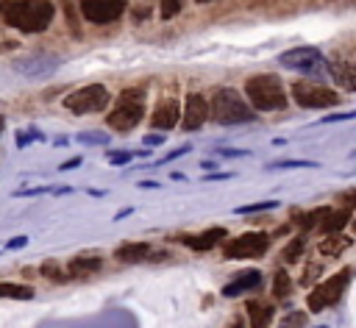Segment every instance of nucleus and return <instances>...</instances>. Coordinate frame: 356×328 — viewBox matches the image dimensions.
<instances>
[{
    "mask_svg": "<svg viewBox=\"0 0 356 328\" xmlns=\"http://www.w3.org/2000/svg\"><path fill=\"white\" fill-rule=\"evenodd\" d=\"M356 111H337V114H325L323 122H342V120H353Z\"/></svg>",
    "mask_w": 356,
    "mask_h": 328,
    "instance_id": "34",
    "label": "nucleus"
},
{
    "mask_svg": "<svg viewBox=\"0 0 356 328\" xmlns=\"http://www.w3.org/2000/svg\"><path fill=\"white\" fill-rule=\"evenodd\" d=\"M39 272H42L47 281H53V284H67V281H70V275H67V264L58 261V259H47V261L39 267Z\"/></svg>",
    "mask_w": 356,
    "mask_h": 328,
    "instance_id": "21",
    "label": "nucleus"
},
{
    "mask_svg": "<svg viewBox=\"0 0 356 328\" xmlns=\"http://www.w3.org/2000/svg\"><path fill=\"white\" fill-rule=\"evenodd\" d=\"M25 245H28V236H17V239H11L6 247H8V250H17V247H25Z\"/></svg>",
    "mask_w": 356,
    "mask_h": 328,
    "instance_id": "37",
    "label": "nucleus"
},
{
    "mask_svg": "<svg viewBox=\"0 0 356 328\" xmlns=\"http://www.w3.org/2000/svg\"><path fill=\"white\" fill-rule=\"evenodd\" d=\"M150 242H122L117 250H114V259L122 261V264H139V261H147L150 259Z\"/></svg>",
    "mask_w": 356,
    "mask_h": 328,
    "instance_id": "15",
    "label": "nucleus"
},
{
    "mask_svg": "<svg viewBox=\"0 0 356 328\" xmlns=\"http://www.w3.org/2000/svg\"><path fill=\"white\" fill-rule=\"evenodd\" d=\"M139 186H145V189H159V183H156V181H142Z\"/></svg>",
    "mask_w": 356,
    "mask_h": 328,
    "instance_id": "41",
    "label": "nucleus"
},
{
    "mask_svg": "<svg viewBox=\"0 0 356 328\" xmlns=\"http://www.w3.org/2000/svg\"><path fill=\"white\" fill-rule=\"evenodd\" d=\"M350 247V236H342V233H325L323 242L317 245V253L325 256V259H337L339 253H345Z\"/></svg>",
    "mask_w": 356,
    "mask_h": 328,
    "instance_id": "19",
    "label": "nucleus"
},
{
    "mask_svg": "<svg viewBox=\"0 0 356 328\" xmlns=\"http://www.w3.org/2000/svg\"><path fill=\"white\" fill-rule=\"evenodd\" d=\"M353 158H356V150H353Z\"/></svg>",
    "mask_w": 356,
    "mask_h": 328,
    "instance_id": "45",
    "label": "nucleus"
},
{
    "mask_svg": "<svg viewBox=\"0 0 356 328\" xmlns=\"http://www.w3.org/2000/svg\"><path fill=\"white\" fill-rule=\"evenodd\" d=\"M0 17L22 33H42L50 28L56 17V6L53 0H3Z\"/></svg>",
    "mask_w": 356,
    "mask_h": 328,
    "instance_id": "1",
    "label": "nucleus"
},
{
    "mask_svg": "<svg viewBox=\"0 0 356 328\" xmlns=\"http://www.w3.org/2000/svg\"><path fill=\"white\" fill-rule=\"evenodd\" d=\"M292 100L303 108H331L339 106V95L323 83H312V81H295L292 83Z\"/></svg>",
    "mask_w": 356,
    "mask_h": 328,
    "instance_id": "8",
    "label": "nucleus"
},
{
    "mask_svg": "<svg viewBox=\"0 0 356 328\" xmlns=\"http://www.w3.org/2000/svg\"><path fill=\"white\" fill-rule=\"evenodd\" d=\"M139 156H147V150H108L106 153V161L108 164H114V167H122V164H128V161H134V158H139Z\"/></svg>",
    "mask_w": 356,
    "mask_h": 328,
    "instance_id": "24",
    "label": "nucleus"
},
{
    "mask_svg": "<svg viewBox=\"0 0 356 328\" xmlns=\"http://www.w3.org/2000/svg\"><path fill=\"white\" fill-rule=\"evenodd\" d=\"M259 284H261V272H259V270H245V272H239L231 284L222 286V295H225V297H236V295H245V292H250V289H259Z\"/></svg>",
    "mask_w": 356,
    "mask_h": 328,
    "instance_id": "16",
    "label": "nucleus"
},
{
    "mask_svg": "<svg viewBox=\"0 0 356 328\" xmlns=\"http://www.w3.org/2000/svg\"><path fill=\"white\" fill-rule=\"evenodd\" d=\"M273 295H275L278 300H284V297L292 295V281H289V275H286L284 270H278V272L273 275Z\"/></svg>",
    "mask_w": 356,
    "mask_h": 328,
    "instance_id": "25",
    "label": "nucleus"
},
{
    "mask_svg": "<svg viewBox=\"0 0 356 328\" xmlns=\"http://www.w3.org/2000/svg\"><path fill=\"white\" fill-rule=\"evenodd\" d=\"M3 125H6V117H3V114H0V131H3Z\"/></svg>",
    "mask_w": 356,
    "mask_h": 328,
    "instance_id": "42",
    "label": "nucleus"
},
{
    "mask_svg": "<svg viewBox=\"0 0 356 328\" xmlns=\"http://www.w3.org/2000/svg\"><path fill=\"white\" fill-rule=\"evenodd\" d=\"M278 208V200H261V203H248V206H239L236 214H256V211H273Z\"/></svg>",
    "mask_w": 356,
    "mask_h": 328,
    "instance_id": "27",
    "label": "nucleus"
},
{
    "mask_svg": "<svg viewBox=\"0 0 356 328\" xmlns=\"http://www.w3.org/2000/svg\"><path fill=\"white\" fill-rule=\"evenodd\" d=\"M278 64L286 67V69H292V72H303V75H320V72L328 69V58L317 47H292V50H284L278 56Z\"/></svg>",
    "mask_w": 356,
    "mask_h": 328,
    "instance_id": "7",
    "label": "nucleus"
},
{
    "mask_svg": "<svg viewBox=\"0 0 356 328\" xmlns=\"http://www.w3.org/2000/svg\"><path fill=\"white\" fill-rule=\"evenodd\" d=\"M267 247H270V236L259 233V231H250V233L228 239L222 245V256L225 259H259V256L267 253Z\"/></svg>",
    "mask_w": 356,
    "mask_h": 328,
    "instance_id": "9",
    "label": "nucleus"
},
{
    "mask_svg": "<svg viewBox=\"0 0 356 328\" xmlns=\"http://www.w3.org/2000/svg\"><path fill=\"white\" fill-rule=\"evenodd\" d=\"M108 133H100V131H83V133H78V142L81 145H108Z\"/></svg>",
    "mask_w": 356,
    "mask_h": 328,
    "instance_id": "28",
    "label": "nucleus"
},
{
    "mask_svg": "<svg viewBox=\"0 0 356 328\" xmlns=\"http://www.w3.org/2000/svg\"><path fill=\"white\" fill-rule=\"evenodd\" d=\"M108 103H111V92L103 83H89L61 97V106L72 114H97V111H106Z\"/></svg>",
    "mask_w": 356,
    "mask_h": 328,
    "instance_id": "5",
    "label": "nucleus"
},
{
    "mask_svg": "<svg viewBox=\"0 0 356 328\" xmlns=\"http://www.w3.org/2000/svg\"><path fill=\"white\" fill-rule=\"evenodd\" d=\"M245 97H248L253 111H281V108H286V89H284L281 78L270 75V72L250 75L245 81Z\"/></svg>",
    "mask_w": 356,
    "mask_h": 328,
    "instance_id": "3",
    "label": "nucleus"
},
{
    "mask_svg": "<svg viewBox=\"0 0 356 328\" xmlns=\"http://www.w3.org/2000/svg\"><path fill=\"white\" fill-rule=\"evenodd\" d=\"M303 325H306V314L303 311H289L281 320V328H303Z\"/></svg>",
    "mask_w": 356,
    "mask_h": 328,
    "instance_id": "31",
    "label": "nucleus"
},
{
    "mask_svg": "<svg viewBox=\"0 0 356 328\" xmlns=\"http://www.w3.org/2000/svg\"><path fill=\"white\" fill-rule=\"evenodd\" d=\"M225 236H228V233H225V228H206V231H200V233H181V236H178V242H181V245H186L189 250L206 253V250H214Z\"/></svg>",
    "mask_w": 356,
    "mask_h": 328,
    "instance_id": "13",
    "label": "nucleus"
},
{
    "mask_svg": "<svg viewBox=\"0 0 356 328\" xmlns=\"http://www.w3.org/2000/svg\"><path fill=\"white\" fill-rule=\"evenodd\" d=\"M161 142H164V133H147V136H145V145H147V147L161 145Z\"/></svg>",
    "mask_w": 356,
    "mask_h": 328,
    "instance_id": "36",
    "label": "nucleus"
},
{
    "mask_svg": "<svg viewBox=\"0 0 356 328\" xmlns=\"http://www.w3.org/2000/svg\"><path fill=\"white\" fill-rule=\"evenodd\" d=\"M209 117L220 125H242V122H253L256 111L250 108V103H245V97L234 86H220L211 95Z\"/></svg>",
    "mask_w": 356,
    "mask_h": 328,
    "instance_id": "4",
    "label": "nucleus"
},
{
    "mask_svg": "<svg viewBox=\"0 0 356 328\" xmlns=\"http://www.w3.org/2000/svg\"><path fill=\"white\" fill-rule=\"evenodd\" d=\"M64 264H67L70 281H81V278H89V275L100 272L103 259H100V253H81V256H72V259L64 261Z\"/></svg>",
    "mask_w": 356,
    "mask_h": 328,
    "instance_id": "14",
    "label": "nucleus"
},
{
    "mask_svg": "<svg viewBox=\"0 0 356 328\" xmlns=\"http://www.w3.org/2000/svg\"><path fill=\"white\" fill-rule=\"evenodd\" d=\"M303 250H306V236H303V233H298V236H295V239L281 250V261H284V264H295V261H300Z\"/></svg>",
    "mask_w": 356,
    "mask_h": 328,
    "instance_id": "23",
    "label": "nucleus"
},
{
    "mask_svg": "<svg viewBox=\"0 0 356 328\" xmlns=\"http://www.w3.org/2000/svg\"><path fill=\"white\" fill-rule=\"evenodd\" d=\"M350 278H353V270H350V267H345V270H339L337 275H331L328 281H323L320 286H314V289L309 292V297H306L309 311H314V314H317V311H323V309L337 306V303L342 300V295H345V289H348Z\"/></svg>",
    "mask_w": 356,
    "mask_h": 328,
    "instance_id": "6",
    "label": "nucleus"
},
{
    "mask_svg": "<svg viewBox=\"0 0 356 328\" xmlns=\"http://www.w3.org/2000/svg\"><path fill=\"white\" fill-rule=\"evenodd\" d=\"M295 167H317V161H306V158H281V161H270L267 170H295Z\"/></svg>",
    "mask_w": 356,
    "mask_h": 328,
    "instance_id": "26",
    "label": "nucleus"
},
{
    "mask_svg": "<svg viewBox=\"0 0 356 328\" xmlns=\"http://www.w3.org/2000/svg\"><path fill=\"white\" fill-rule=\"evenodd\" d=\"M195 3H214V0H195Z\"/></svg>",
    "mask_w": 356,
    "mask_h": 328,
    "instance_id": "43",
    "label": "nucleus"
},
{
    "mask_svg": "<svg viewBox=\"0 0 356 328\" xmlns=\"http://www.w3.org/2000/svg\"><path fill=\"white\" fill-rule=\"evenodd\" d=\"M320 272V267L317 264H312V267H306V272H303V278H300V284H312V278Z\"/></svg>",
    "mask_w": 356,
    "mask_h": 328,
    "instance_id": "35",
    "label": "nucleus"
},
{
    "mask_svg": "<svg viewBox=\"0 0 356 328\" xmlns=\"http://www.w3.org/2000/svg\"><path fill=\"white\" fill-rule=\"evenodd\" d=\"M181 122V103L175 95H164L161 100H156V108L150 114V125L159 131H172Z\"/></svg>",
    "mask_w": 356,
    "mask_h": 328,
    "instance_id": "11",
    "label": "nucleus"
},
{
    "mask_svg": "<svg viewBox=\"0 0 356 328\" xmlns=\"http://www.w3.org/2000/svg\"><path fill=\"white\" fill-rule=\"evenodd\" d=\"M225 178H234L231 172H211V175H206L203 181H225Z\"/></svg>",
    "mask_w": 356,
    "mask_h": 328,
    "instance_id": "39",
    "label": "nucleus"
},
{
    "mask_svg": "<svg viewBox=\"0 0 356 328\" xmlns=\"http://www.w3.org/2000/svg\"><path fill=\"white\" fill-rule=\"evenodd\" d=\"M81 161H83V158H81V156H75V158H70V161H64V164H61L58 170H61V172H67V170H72V167H78Z\"/></svg>",
    "mask_w": 356,
    "mask_h": 328,
    "instance_id": "38",
    "label": "nucleus"
},
{
    "mask_svg": "<svg viewBox=\"0 0 356 328\" xmlns=\"http://www.w3.org/2000/svg\"><path fill=\"white\" fill-rule=\"evenodd\" d=\"M0 297L31 300V297H33V286H28V284H14V281H0Z\"/></svg>",
    "mask_w": 356,
    "mask_h": 328,
    "instance_id": "22",
    "label": "nucleus"
},
{
    "mask_svg": "<svg viewBox=\"0 0 356 328\" xmlns=\"http://www.w3.org/2000/svg\"><path fill=\"white\" fill-rule=\"evenodd\" d=\"M184 153H189V145H181L178 150H172V153H167L164 158H159V161H153L150 167H161V164H167V161H172V158H178V156H184Z\"/></svg>",
    "mask_w": 356,
    "mask_h": 328,
    "instance_id": "32",
    "label": "nucleus"
},
{
    "mask_svg": "<svg viewBox=\"0 0 356 328\" xmlns=\"http://www.w3.org/2000/svg\"><path fill=\"white\" fill-rule=\"evenodd\" d=\"M228 328H245V322H242V317H234V320L228 322Z\"/></svg>",
    "mask_w": 356,
    "mask_h": 328,
    "instance_id": "40",
    "label": "nucleus"
},
{
    "mask_svg": "<svg viewBox=\"0 0 356 328\" xmlns=\"http://www.w3.org/2000/svg\"><path fill=\"white\" fill-rule=\"evenodd\" d=\"M42 139H44V133H42V131L28 128V131H19V133H17V147H28L31 142H42Z\"/></svg>",
    "mask_w": 356,
    "mask_h": 328,
    "instance_id": "30",
    "label": "nucleus"
},
{
    "mask_svg": "<svg viewBox=\"0 0 356 328\" xmlns=\"http://www.w3.org/2000/svg\"><path fill=\"white\" fill-rule=\"evenodd\" d=\"M128 3L125 0H81V14L92 25H108L117 22L125 14Z\"/></svg>",
    "mask_w": 356,
    "mask_h": 328,
    "instance_id": "10",
    "label": "nucleus"
},
{
    "mask_svg": "<svg viewBox=\"0 0 356 328\" xmlns=\"http://www.w3.org/2000/svg\"><path fill=\"white\" fill-rule=\"evenodd\" d=\"M350 217H353V206L342 203V208H328V214L323 217V222L317 228H320V233H339L350 222Z\"/></svg>",
    "mask_w": 356,
    "mask_h": 328,
    "instance_id": "18",
    "label": "nucleus"
},
{
    "mask_svg": "<svg viewBox=\"0 0 356 328\" xmlns=\"http://www.w3.org/2000/svg\"><path fill=\"white\" fill-rule=\"evenodd\" d=\"M181 8H184V0H161V3H159V14H161V19H170V17L181 14Z\"/></svg>",
    "mask_w": 356,
    "mask_h": 328,
    "instance_id": "29",
    "label": "nucleus"
},
{
    "mask_svg": "<svg viewBox=\"0 0 356 328\" xmlns=\"http://www.w3.org/2000/svg\"><path fill=\"white\" fill-rule=\"evenodd\" d=\"M209 120V100L200 92L186 95V106L181 108V128L184 131H197Z\"/></svg>",
    "mask_w": 356,
    "mask_h": 328,
    "instance_id": "12",
    "label": "nucleus"
},
{
    "mask_svg": "<svg viewBox=\"0 0 356 328\" xmlns=\"http://www.w3.org/2000/svg\"><path fill=\"white\" fill-rule=\"evenodd\" d=\"M217 156L222 158H242V156H250L248 150H234V147H217Z\"/></svg>",
    "mask_w": 356,
    "mask_h": 328,
    "instance_id": "33",
    "label": "nucleus"
},
{
    "mask_svg": "<svg viewBox=\"0 0 356 328\" xmlns=\"http://www.w3.org/2000/svg\"><path fill=\"white\" fill-rule=\"evenodd\" d=\"M145 103H147V92L142 86H128L120 92V97L114 100L111 111L106 114V125L111 131H120V133H128L134 131L142 117H145Z\"/></svg>",
    "mask_w": 356,
    "mask_h": 328,
    "instance_id": "2",
    "label": "nucleus"
},
{
    "mask_svg": "<svg viewBox=\"0 0 356 328\" xmlns=\"http://www.w3.org/2000/svg\"><path fill=\"white\" fill-rule=\"evenodd\" d=\"M317 328H325V325H317Z\"/></svg>",
    "mask_w": 356,
    "mask_h": 328,
    "instance_id": "46",
    "label": "nucleus"
},
{
    "mask_svg": "<svg viewBox=\"0 0 356 328\" xmlns=\"http://www.w3.org/2000/svg\"><path fill=\"white\" fill-rule=\"evenodd\" d=\"M353 231H356V220H353Z\"/></svg>",
    "mask_w": 356,
    "mask_h": 328,
    "instance_id": "44",
    "label": "nucleus"
},
{
    "mask_svg": "<svg viewBox=\"0 0 356 328\" xmlns=\"http://www.w3.org/2000/svg\"><path fill=\"white\" fill-rule=\"evenodd\" d=\"M325 72H331V78L339 83V86H345V89H350V92H356V64H331L328 61V69Z\"/></svg>",
    "mask_w": 356,
    "mask_h": 328,
    "instance_id": "20",
    "label": "nucleus"
},
{
    "mask_svg": "<svg viewBox=\"0 0 356 328\" xmlns=\"http://www.w3.org/2000/svg\"><path fill=\"white\" fill-rule=\"evenodd\" d=\"M245 311H248L250 328H270L273 314H275V306L273 303H264V300H248L245 303Z\"/></svg>",
    "mask_w": 356,
    "mask_h": 328,
    "instance_id": "17",
    "label": "nucleus"
}]
</instances>
